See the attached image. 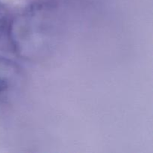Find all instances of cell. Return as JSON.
I'll return each instance as SVG.
<instances>
[{
  "mask_svg": "<svg viewBox=\"0 0 153 153\" xmlns=\"http://www.w3.org/2000/svg\"><path fill=\"white\" fill-rule=\"evenodd\" d=\"M22 78L21 68L13 61L0 57V94L16 86Z\"/></svg>",
  "mask_w": 153,
  "mask_h": 153,
  "instance_id": "cell-1",
  "label": "cell"
},
{
  "mask_svg": "<svg viewBox=\"0 0 153 153\" xmlns=\"http://www.w3.org/2000/svg\"><path fill=\"white\" fill-rule=\"evenodd\" d=\"M10 21L8 10L4 4L0 2V38L5 31H7Z\"/></svg>",
  "mask_w": 153,
  "mask_h": 153,
  "instance_id": "cell-2",
  "label": "cell"
}]
</instances>
